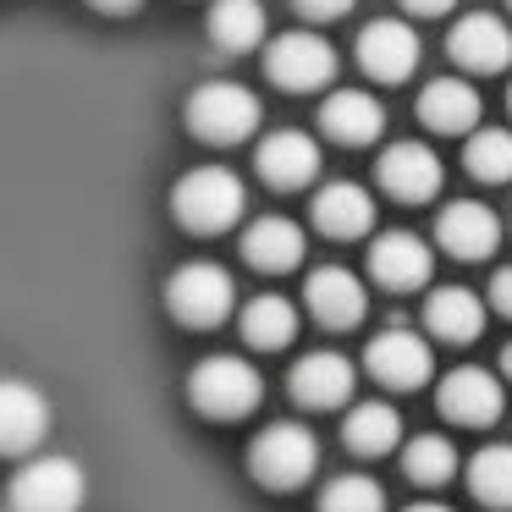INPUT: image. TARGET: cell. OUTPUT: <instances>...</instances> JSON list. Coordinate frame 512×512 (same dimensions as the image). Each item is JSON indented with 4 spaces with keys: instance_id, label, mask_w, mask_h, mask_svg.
I'll use <instances>...</instances> for the list:
<instances>
[{
    "instance_id": "cell-30",
    "label": "cell",
    "mask_w": 512,
    "mask_h": 512,
    "mask_svg": "<svg viewBox=\"0 0 512 512\" xmlns=\"http://www.w3.org/2000/svg\"><path fill=\"white\" fill-rule=\"evenodd\" d=\"M320 512H386V490L369 474H336L320 490Z\"/></svg>"
},
{
    "instance_id": "cell-15",
    "label": "cell",
    "mask_w": 512,
    "mask_h": 512,
    "mask_svg": "<svg viewBox=\"0 0 512 512\" xmlns=\"http://www.w3.org/2000/svg\"><path fill=\"white\" fill-rule=\"evenodd\" d=\"M50 430V402L23 380H0V457L34 452Z\"/></svg>"
},
{
    "instance_id": "cell-32",
    "label": "cell",
    "mask_w": 512,
    "mask_h": 512,
    "mask_svg": "<svg viewBox=\"0 0 512 512\" xmlns=\"http://www.w3.org/2000/svg\"><path fill=\"white\" fill-rule=\"evenodd\" d=\"M490 309L512 320V265H501L496 276H490Z\"/></svg>"
},
{
    "instance_id": "cell-36",
    "label": "cell",
    "mask_w": 512,
    "mask_h": 512,
    "mask_svg": "<svg viewBox=\"0 0 512 512\" xmlns=\"http://www.w3.org/2000/svg\"><path fill=\"white\" fill-rule=\"evenodd\" d=\"M501 369H507V375H512V342L501 347Z\"/></svg>"
},
{
    "instance_id": "cell-17",
    "label": "cell",
    "mask_w": 512,
    "mask_h": 512,
    "mask_svg": "<svg viewBox=\"0 0 512 512\" xmlns=\"http://www.w3.org/2000/svg\"><path fill=\"white\" fill-rule=\"evenodd\" d=\"M369 276L391 292H413L430 281V243L413 232H386L369 248Z\"/></svg>"
},
{
    "instance_id": "cell-20",
    "label": "cell",
    "mask_w": 512,
    "mask_h": 512,
    "mask_svg": "<svg viewBox=\"0 0 512 512\" xmlns=\"http://www.w3.org/2000/svg\"><path fill=\"white\" fill-rule=\"evenodd\" d=\"M320 127H325V138L358 149V144H375V138H380L386 111H380V100H375V94H364V89H336L331 100L320 105Z\"/></svg>"
},
{
    "instance_id": "cell-21",
    "label": "cell",
    "mask_w": 512,
    "mask_h": 512,
    "mask_svg": "<svg viewBox=\"0 0 512 512\" xmlns=\"http://www.w3.org/2000/svg\"><path fill=\"white\" fill-rule=\"evenodd\" d=\"M243 254H248V265H254V270H270V276L303 265V232H298V221H287V215H265V221H254L243 232Z\"/></svg>"
},
{
    "instance_id": "cell-11",
    "label": "cell",
    "mask_w": 512,
    "mask_h": 512,
    "mask_svg": "<svg viewBox=\"0 0 512 512\" xmlns=\"http://www.w3.org/2000/svg\"><path fill=\"white\" fill-rule=\"evenodd\" d=\"M435 243L452 259H490L501 243V215L479 199H457V204H446L441 221H435Z\"/></svg>"
},
{
    "instance_id": "cell-18",
    "label": "cell",
    "mask_w": 512,
    "mask_h": 512,
    "mask_svg": "<svg viewBox=\"0 0 512 512\" xmlns=\"http://www.w3.org/2000/svg\"><path fill=\"white\" fill-rule=\"evenodd\" d=\"M292 397L303 408H342L353 397V364L342 353H303L292 364Z\"/></svg>"
},
{
    "instance_id": "cell-29",
    "label": "cell",
    "mask_w": 512,
    "mask_h": 512,
    "mask_svg": "<svg viewBox=\"0 0 512 512\" xmlns=\"http://www.w3.org/2000/svg\"><path fill=\"white\" fill-rule=\"evenodd\" d=\"M402 474L413 485H446L457 474V446L446 435H413L408 452H402Z\"/></svg>"
},
{
    "instance_id": "cell-6",
    "label": "cell",
    "mask_w": 512,
    "mask_h": 512,
    "mask_svg": "<svg viewBox=\"0 0 512 512\" xmlns=\"http://www.w3.org/2000/svg\"><path fill=\"white\" fill-rule=\"evenodd\" d=\"M12 512H78L83 507V468L72 457H34L17 468L6 490Z\"/></svg>"
},
{
    "instance_id": "cell-38",
    "label": "cell",
    "mask_w": 512,
    "mask_h": 512,
    "mask_svg": "<svg viewBox=\"0 0 512 512\" xmlns=\"http://www.w3.org/2000/svg\"><path fill=\"white\" fill-rule=\"evenodd\" d=\"M507 6H512V0H507Z\"/></svg>"
},
{
    "instance_id": "cell-23",
    "label": "cell",
    "mask_w": 512,
    "mask_h": 512,
    "mask_svg": "<svg viewBox=\"0 0 512 512\" xmlns=\"http://www.w3.org/2000/svg\"><path fill=\"white\" fill-rule=\"evenodd\" d=\"M419 116H424V127H435V133H468V127L479 122V94H474V83H463V78H435V83H424Z\"/></svg>"
},
{
    "instance_id": "cell-14",
    "label": "cell",
    "mask_w": 512,
    "mask_h": 512,
    "mask_svg": "<svg viewBox=\"0 0 512 512\" xmlns=\"http://www.w3.org/2000/svg\"><path fill=\"white\" fill-rule=\"evenodd\" d=\"M259 177L270 182V188L292 193V188H309L314 177H320V144H314L309 133H298V127H281V133H270L265 144H259Z\"/></svg>"
},
{
    "instance_id": "cell-31",
    "label": "cell",
    "mask_w": 512,
    "mask_h": 512,
    "mask_svg": "<svg viewBox=\"0 0 512 512\" xmlns=\"http://www.w3.org/2000/svg\"><path fill=\"white\" fill-rule=\"evenodd\" d=\"M303 17H314V23H336V17H347L358 6V0H292Z\"/></svg>"
},
{
    "instance_id": "cell-16",
    "label": "cell",
    "mask_w": 512,
    "mask_h": 512,
    "mask_svg": "<svg viewBox=\"0 0 512 512\" xmlns=\"http://www.w3.org/2000/svg\"><path fill=\"white\" fill-rule=\"evenodd\" d=\"M446 50L463 72H501L512 61V28L490 12H474L446 34Z\"/></svg>"
},
{
    "instance_id": "cell-27",
    "label": "cell",
    "mask_w": 512,
    "mask_h": 512,
    "mask_svg": "<svg viewBox=\"0 0 512 512\" xmlns=\"http://www.w3.org/2000/svg\"><path fill=\"white\" fill-rule=\"evenodd\" d=\"M463 166L479 182H512V133L507 127H468Z\"/></svg>"
},
{
    "instance_id": "cell-26",
    "label": "cell",
    "mask_w": 512,
    "mask_h": 512,
    "mask_svg": "<svg viewBox=\"0 0 512 512\" xmlns=\"http://www.w3.org/2000/svg\"><path fill=\"white\" fill-rule=\"evenodd\" d=\"M210 39L221 50H254L265 39V6L259 0H215L210 6Z\"/></svg>"
},
{
    "instance_id": "cell-2",
    "label": "cell",
    "mask_w": 512,
    "mask_h": 512,
    "mask_svg": "<svg viewBox=\"0 0 512 512\" xmlns=\"http://www.w3.org/2000/svg\"><path fill=\"white\" fill-rule=\"evenodd\" d=\"M188 397L204 419H248L265 397V375L237 353H215L188 375Z\"/></svg>"
},
{
    "instance_id": "cell-3",
    "label": "cell",
    "mask_w": 512,
    "mask_h": 512,
    "mask_svg": "<svg viewBox=\"0 0 512 512\" xmlns=\"http://www.w3.org/2000/svg\"><path fill=\"white\" fill-rule=\"evenodd\" d=\"M188 127L204 144H243V138L259 133V100L243 83L210 78L188 94Z\"/></svg>"
},
{
    "instance_id": "cell-19",
    "label": "cell",
    "mask_w": 512,
    "mask_h": 512,
    "mask_svg": "<svg viewBox=\"0 0 512 512\" xmlns=\"http://www.w3.org/2000/svg\"><path fill=\"white\" fill-rule=\"evenodd\" d=\"M314 226H320L325 237H336V243L364 237L369 226H375V199H369V188H358V182H331V188H320L314 193Z\"/></svg>"
},
{
    "instance_id": "cell-22",
    "label": "cell",
    "mask_w": 512,
    "mask_h": 512,
    "mask_svg": "<svg viewBox=\"0 0 512 512\" xmlns=\"http://www.w3.org/2000/svg\"><path fill=\"white\" fill-rule=\"evenodd\" d=\"M424 325H430L441 342H474L479 331H485V303L474 298L468 287H435L430 298H424Z\"/></svg>"
},
{
    "instance_id": "cell-35",
    "label": "cell",
    "mask_w": 512,
    "mask_h": 512,
    "mask_svg": "<svg viewBox=\"0 0 512 512\" xmlns=\"http://www.w3.org/2000/svg\"><path fill=\"white\" fill-rule=\"evenodd\" d=\"M402 512H452V507H441V501H413V507H402Z\"/></svg>"
},
{
    "instance_id": "cell-12",
    "label": "cell",
    "mask_w": 512,
    "mask_h": 512,
    "mask_svg": "<svg viewBox=\"0 0 512 512\" xmlns=\"http://www.w3.org/2000/svg\"><path fill=\"white\" fill-rule=\"evenodd\" d=\"M501 408H507V391H501V380L490 369L463 364L441 380V413L452 424H474L479 430V424H496Z\"/></svg>"
},
{
    "instance_id": "cell-7",
    "label": "cell",
    "mask_w": 512,
    "mask_h": 512,
    "mask_svg": "<svg viewBox=\"0 0 512 512\" xmlns=\"http://www.w3.org/2000/svg\"><path fill=\"white\" fill-rule=\"evenodd\" d=\"M265 72H270L276 89L309 94V89H325V83L336 78V50L325 45L320 34L292 28V34H281V39H270V45H265Z\"/></svg>"
},
{
    "instance_id": "cell-1",
    "label": "cell",
    "mask_w": 512,
    "mask_h": 512,
    "mask_svg": "<svg viewBox=\"0 0 512 512\" xmlns=\"http://www.w3.org/2000/svg\"><path fill=\"white\" fill-rule=\"evenodd\" d=\"M243 204H248L243 177L226 171V166H193V171H182L177 188H171V215L199 237H215V232H226V226H237Z\"/></svg>"
},
{
    "instance_id": "cell-24",
    "label": "cell",
    "mask_w": 512,
    "mask_h": 512,
    "mask_svg": "<svg viewBox=\"0 0 512 512\" xmlns=\"http://www.w3.org/2000/svg\"><path fill=\"white\" fill-rule=\"evenodd\" d=\"M342 441L353 446L358 457H386L402 446V419L391 402H358L342 424Z\"/></svg>"
},
{
    "instance_id": "cell-37",
    "label": "cell",
    "mask_w": 512,
    "mask_h": 512,
    "mask_svg": "<svg viewBox=\"0 0 512 512\" xmlns=\"http://www.w3.org/2000/svg\"><path fill=\"white\" fill-rule=\"evenodd\" d=\"M507 105H512V83H507Z\"/></svg>"
},
{
    "instance_id": "cell-5",
    "label": "cell",
    "mask_w": 512,
    "mask_h": 512,
    "mask_svg": "<svg viewBox=\"0 0 512 512\" xmlns=\"http://www.w3.org/2000/svg\"><path fill=\"white\" fill-rule=\"evenodd\" d=\"M166 303H171V314H177L188 331H210V325H221L226 314H232L237 287H232V276H226L221 265L193 259V265H182L177 276H171Z\"/></svg>"
},
{
    "instance_id": "cell-33",
    "label": "cell",
    "mask_w": 512,
    "mask_h": 512,
    "mask_svg": "<svg viewBox=\"0 0 512 512\" xmlns=\"http://www.w3.org/2000/svg\"><path fill=\"white\" fill-rule=\"evenodd\" d=\"M457 0H402V12H413V17H446Z\"/></svg>"
},
{
    "instance_id": "cell-4",
    "label": "cell",
    "mask_w": 512,
    "mask_h": 512,
    "mask_svg": "<svg viewBox=\"0 0 512 512\" xmlns=\"http://www.w3.org/2000/svg\"><path fill=\"white\" fill-rule=\"evenodd\" d=\"M248 468H254V479L270 485V490H298L303 479L320 468V441H314V430L281 419V424H270V430L254 435V446H248Z\"/></svg>"
},
{
    "instance_id": "cell-25",
    "label": "cell",
    "mask_w": 512,
    "mask_h": 512,
    "mask_svg": "<svg viewBox=\"0 0 512 512\" xmlns=\"http://www.w3.org/2000/svg\"><path fill=\"white\" fill-rule=\"evenodd\" d=\"M243 336L259 353H276V347H287L292 336H298V309H292L281 292H259L243 309Z\"/></svg>"
},
{
    "instance_id": "cell-28",
    "label": "cell",
    "mask_w": 512,
    "mask_h": 512,
    "mask_svg": "<svg viewBox=\"0 0 512 512\" xmlns=\"http://www.w3.org/2000/svg\"><path fill=\"white\" fill-rule=\"evenodd\" d=\"M468 490H474L485 507L507 512L512 507V446H485V452H474V463H468Z\"/></svg>"
},
{
    "instance_id": "cell-9",
    "label": "cell",
    "mask_w": 512,
    "mask_h": 512,
    "mask_svg": "<svg viewBox=\"0 0 512 512\" xmlns=\"http://www.w3.org/2000/svg\"><path fill=\"white\" fill-rule=\"evenodd\" d=\"M358 67L380 83L413 78V67H419V34L402 17H380V23H369L358 34Z\"/></svg>"
},
{
    "instance_id": "cell-8",
    "label": "cell",
    "mask_w": 512,
    "mask_h": 512,
    "mask_svg": "<svg viewBox=\"0 0 512 512\" xmlns=\"http://www.w3.org/2000/svg\"><path fill=\"white\" fill-rule=\"evenodd\" d=\"M364 364H369V375H375L380 386L413 391V386H424V380H430V364H435V358H430V342H424V336L391 325V331H380L375 342H369Z\"/></svg>"
},
{
    "instance_id": "cell-10",
    "label": "cell",
    "mask_w": 512,
    "mask_h": 512,
    "mask_svg": "<svg viewBox=\"0 0 512 512\" xmlns=\"http://www.w3.org/2000/svg\"><path fill=\"white\" fill-rule=\"evenodd\" d=\"M375 177H380V188H386L391 199L424 204V199H435V193H441L446 171H441V155H435L430 144H391L386 155H380Z\"/></svg>"
},
{
    "instance_id": "cell-34",
    "label": "cell",
    "mask_w": 512,
    "mask_h": 512,
    "mask_svg": "<svg viewBox=\"0 0 512 512\" xmlns=\"http://www.w3.org/2000/svg\"><path fill=\"white\" fill-rule=\"evenodd\" d=\"M89 6H94V12H105V17H127L138 0H89Z\"/></svg>"
},
{
    "instance_id": "cell-13",
    "label": "cell",
    "mask_w": 512,
    "mask_h": 512,
    "mask_svg": "<svg viewBox=\"0 0 512 512\" xmlns=\"http://www.w3.org/2000/svg\"><path fill=\"white\" fill-rule=\"evenodd\" d=\"M303 298H309L314 320L331 325V331H353V325L364 320V309H369L364 281H358L353 270H342V265H320V270H314L309 287H303Z\"/></svg>"
}]
</instances>
